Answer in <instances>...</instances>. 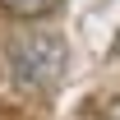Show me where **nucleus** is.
<instances>
[{
  "label": "nucleus",
  "mask_w": 120,
  "mask_h": 120,
  "mask_svg": "<svg viewBox=\"0 0 120 120\" xmlns=\"http://www.w3.org/2000/svg\"><path fill=\"white\" fill-rule=\"evenodd\" d=\"M9 69L28 88H51L65 74V42L60 32H19L9 42Z\"/></svg>",
  "instance_id": "nucleus-1"
},
{
  "label": "nucleus",
  "mask_w": 120,
  "mask_h": 120,
  "mask_svg": "<svg viewBox=\"0 0 120 120\" xmlns=\"http://www.w3.org/2000/svg\"><path fill=\"white\" fill-rule=\"evenodd\" d=\"M60 0H0V9L5 14H14V19H42V14H51Z\"/></svg>",
  "instance_id": "nucleus-2"
},
{
  "label": "nucleus",
  "mask_w": 120,
  "mask_h": 120,
  "mask_svg": "<svg viewBox=\"0 0 120 120\" xmlns=\"http://www.w3.org/2000/svg\"><path fill=\"white\" fill-rule=\"evenodd\" d=\"M111 56H120V32H116V46H111Z\"/></svg>",
  "instance_id": "nucleus-3"
}]
</instances>
